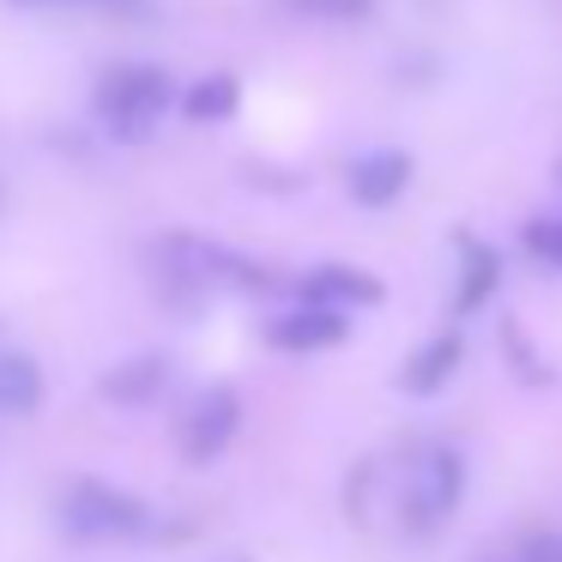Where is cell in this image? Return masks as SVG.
Masks as SVG:
<instances>
[{
  "instance_id": "cell-2",
  "label": "cell",
  "mask_w": 562,
  "mask_h": 562,
  "mask_svg": "<svg viewBox=\"0 0 562 562\" xmlns=\"http://www.w3.org/2000/svg\"><path fill=\"white\" fill-rule=\"evenodd\" d=\"M146 526L151 508L110 477H79L61 496V532L79 538V544H122V538H139Z\"/></svg>"
},
{
  "instance_id": "cell-9",
  "label": "cell",
  "mask_w": 562,
  "mask_h": 562,
  "mask_svg": "<svg viewBox=\"0 0 562 562\" xmlns=\"http://www.w3.org/2000/svg\"><path fill=\"white\" fill-rule=\"evenodd\" d=\"M502 291V255L477 236H465V255H460V284H453V308L460 315H477L490 296Z\"/></svg>"
},
{
  "instance_id": "cell-4",
  "label": "cell",
  "mask_w": 562,
  "mask_h": 562,
  "mask_svg": "<svg viewBox=\"0 0 562 562\" xmlns=\"http://www.w3.org/2000/svg\"><path fill=\"white\" fill-rule=\"evenodd\" d=\"M236 429H243V393L236 387H206L194 405L182 412V424H176V441H182V460L188 465H212L224 448L236 441Z\"/></svg>"
},
{
  "instance_id": "cell-12",
  "label": "cell",
  "mask_w": 562,
  "mask_h": 562,
  "mask_svg": "<svg viewBox=\"0 0 562 562\" xmlns=\"http://www.w3.org/2000/svg\"><path fill=\"white\" fill-rule=\"evenodd\" d=\"M236 103H243L236 74H206V79H194V86L182 91V115H188V122H231Z\"/></svg>"
},
{
  "instance_id": "cell-5",
  "label": "cell",
  "mask_w": 562,
  "mask_h": 562,
  "mask_svg": "<svg viewBox=\"0 0 562 562\" xmlns=\"http://www.w3.org/2000/svg\"><path fill=\"white\" fill-rule=\"evenodd\" d=\"M345 339V315L339 308H321V303H291L284 315L267 321V345L284 357H315V351H333Z\"/></svg>"
},
{
  "instance_id": "cell-6",
  "label": "cell",
  "mask_w": 562,
  "mask_h": 562,
  "mask_svg": "<svg viewBox=\"0 0 562 562\" xmlns=\"http://www.w3.org/2000/svg\"><path fill=\"white\" fill-rule=\"evenodd\" d=\"M412 170H417L412 151L381 146V151H363V158H351V176H345V188H351L357 206L381 212V206H393V200L412 188Z\"/></svg>"
},
{
  "instance_id": "cell-15",
  "label": "cell",
  "mask_w": 562,
  "mask_h": 562,
  "mask_svg": "<svg viewBox=\"0 0 562 562\" xmlns=\"http://www.w3.org/2000/svg\"><path fill=\"white\" fill-rule=\"evenodd\" d=\"M514 562H562V532H550V526H538V532H520L508 544Z\"/></svg>"
},
{
  "instance_id": "cell-1",
  "label": "cell",
  "mask_w": 562,
  "mask_h": 562,
  "mask_svg": "<svg viewBox=\"0 0 562 562\" xmlns=\"http://www.w3.org/2000/svg\"><path fill=\"white\" fill-rule=\"evenodd\" d=\"M176 103V86L164 67H115V74L98 79V122L110 127V139H122V146H134V139H146L151 127L170 115Z\"/></svg>"
},
{
  "instance_id": "cell-10",
  "label": "cell",
  "mask_w": 562,
  "mask_h": 562,
  "mask_svg": "<svg viewBox=\"0 0 562 562\" xmlns=\"http://www.w3.org/2000/svg\"><path fill=\"white\" fill-rule=\"evenodd\" d=\"M164 381H170V363H164L158 351H139V357H127V363H115L110 375H103V400L110 405H151L164 393Z\"/></svg>"
},
{
  "instance_id": "cell-7",
  "label": "cell",
  "mask_w": 562,
  "mask_h": 562,
  "mask_svg": "<svg viewBox=\"0 0 562 562\" xmlns=\"http://www.w3.org/2000/svg\"><path fill=\"white\" fill-rule=\"evenodd\" d=\"M381 279L363 267H315L296 279V303H321V308H339V315H351V308H375L381 303Z\"/></svg>"
},
{
  "instance_id": "cell-13",
  "label": "cell",
  "mask_w": 562,
  "mask_h": 562,
  "mask_svg": "<svg viewBox=\"0 0 562 562\" xmlns=\"http://www.w3.org/2000/svg\"><path fill=\"white\" fill-rule=\"evenodd\" d=\"M520 248L538 260V267L562 272V218H557V212H544V218H526V224H520Z\"/></svg>"
},
{
  "instance_id": "cell-11",
  "label": "cell",
  "mask_w": 562,
  "mask_h": 562,
  "mask_svg": "<svg viewBox=\"0 0 562 562\" xmlns=\"http://www.w3.org/2000/svg\"><path fill=\"white\" fill-rule=\"evenodd\" d=\"M43 393H49L43 369L25 351H7L0 345V417H31L43 405Z\"/></svg>"
},
{
  "instance_id": "cell-14",
  "label": "cell",
  "mask_w": 562,
  "mask_h": 562,
  "mask_svg": "<svg viewBox=\"0 0 562 562\" xmlns=\"http://www.w3.org/2000/svg\"><path fill=\"white\" fill-rule=\"evenodd\" d=\"M279 7L296 19H315V25H357L375 13V0H279Z\"/></svg>"
},
{
  "instance_id": "cell-3",
  "label": "cell",
  "mask_w": 562,
  "mask_h": 562,
  "mask_svg": "<svg viewBox=\"0 0 562 562\" xmlns=\"http://www.w3.org/2000/svg\"><path fill=\"white\" fill-rule=\"evenodd\" d=\"M460 496H465V453L453 441H429L417 453L412 477L400 490V514H405V532L429 538L460 514Z\"/></svg>"
},
{
  "instance_id": "cell-16",
  "label": "cell",
  "mask_w": 562,
  "mask_h": 562,
  "mask_svg": "<svg viewBox=\"0 0 562 562\" xmlns=\"http://www.w3.org/2000/svg\"><path fill=\"white\" fill-rule=\"evenodd\" d=\"M502 339H508V363H514V369H520V375H526V381H544V369H538V363H532V345H526V333H520V327H514V321H508V327H502Z\"/></svg>"
},
{
  "instance_id": "cell-17",
  "label": "cell",
  "mask_w": 562,
  "mask_h": 562,
  "mask_svg": "<svg viewBox=\"0 0 562 562\" xmlns=\"http://www.w3.org/2000/svg\"><path fill=\"white\" fill-rule=\"evenodd\" d=\"M13 7H98V13H134L146 0H13Z\"/></svg>"
},
{
  "instance_id": "cell-8",
  "label": "cell",
  "mask_w": 562,
  "mask_h": 562,
  "mask_svg": "<svg viewBox=\"0 0 562 562\" xmlns=\"http://www.w3.org/2000/svg\"><path fill=\"white\" fill-rule=\"evenodd\" d=\"M460 357H465L460 333H436V339H424V345L412 351V363L400 369V387H405V393H417V400H429V393H441V387L453 381Z\"/></svg>"
}]
</instances>
